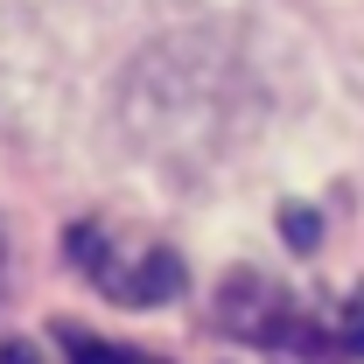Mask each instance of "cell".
Returning a JSON list of instances; mask_svg holds the SVG:
<instances>
[{"label": "cell", "instance_id": "obj_7", "mask_svg": "<svg viewBox=\"0 0 364 364\" xmlns=\"http://www.w3.org/2000/svg\"><path fill=\"white\" fill-rule=\"evenodd\" d=\"M0 294H7V238H0Z\"/></svg>", "mask_w": 364, "mask_h": 364}, {"label": "cell", "instance_id": "obj_5", "mask_svg": "<svg viewBox=\"0 0 364 364\" xmlns=\"http://www.w3.org/2000/svg\"><path fill=\"white\" fill-rule=\"evenodd\" d=\"M273 231H280L287 252H316L322 245V218L309 210V203H280V210H273Z\"/></svg>", "mask_w": 364, "mask_h": 364}, {"label": "cell", "instance_id": "obj_2", "mask_svg": "<svg viewBox=\"0 0 364 364\" xmlns=\"http://www.w3.org/2000/svg\"><path fill=\"white\" fill-rule=\"evenodd\" d=\"M210 322L225 329L231 343H252V350H267L280 364H329V350H322V316L259 267H231L218 280V316Z\"/></svg>", "mask_w": 364, "mask_h": 364}, {"label": "cell", "instance_id": "obj_6", "mask_svg": "<svg viewBox=\"0 0 364 364\" xmlns=\"http://www.w3.org/2000/svg\"><path fill=\"white\" fill-rule=\"evenodd\" d=\"M0 364H43V350H36L28 336H7V343H0Z\"/></svg>", "mask_w": 364, "mask_h": 364}, {"label": "cell", "instance_id": "obj_1", "mask_svg": "<svg viewBox=\"0 0 364 364\" xmlns=\"http://www.w3.org/2000/svg\"><path fill=\"white\" fill-rule=\"evenodd\" d=\"M63 259L77 280H91V294L119 309H161V301H182L189 287V259L168 238L140 225H112V218H77L63 231Z\"/></svg>", "mask_w": 364, "mask_h": 364}, {"label": "cell", "instance_id": "obj_4", "mask_svg": "<svg viewBox=\"0 0 364 364\" xmlns=\"http://www.w3.org/2000/svg\"><path fill=\"white\" fill-rule=\"evenodd\" d=\"M322 350H329V364H358L364 358V287L343 294V301L322 316Z\"/></svg>", "mask_w": 364, "mask_h": 364}, {"label": "cell", "instance_id": "obj_3", "mask_svg": "<svg viewBox=\"0 0 364 364\" xmlns=\"http://www.w3.org/2000/svg\"><path fill=\"white\" fill-rule=\"evenodd\" d=\"M56 350H63V364H168V358H154V350H140V343L91 336L77 322H56Z\"/></svg>", "mask_w": 364, "mask_h": 364}]
</instances>
